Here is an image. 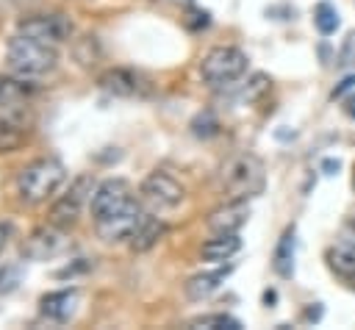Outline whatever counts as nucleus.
Segmentation results:
<instances>
[{
    "label": "nucleus",
    "mask_w": 355,
    "mask_h": 330,
    "mask_svg": "<svg viewBox=\"0 0 355 330\" xmlns=\"http://www.w3.org/2000/svg\"><path fill=\"white\" fill-rule=\"evenodd\" d=\"M191 330H214V327H225V330H241V322L230 313H208V316H197L189 322Z\"/></svg>",
    "instance_id": "nucleus-21"
},
{
    "label": "nucleus",
    "mask_w": 355,
    "mask_h": 330,
    "mask_svg": "<svg viewBox=\"0 0 355 330\" xmlns=\"http://www.w3.org/2000/svg\"><path fill=\"white\" fill-rule=\"evenodd\" d=\"M247 72V55L239 47H211L200 61V75L211 86H230Z\"/></svg>",
    "instance_id": "nucleus-4"
},
{
    "label": "nucleus",
    "mask_w": 355,
    "mask_h": 330,
    "mask_svg": "<svg viewBox=\"0 0 355 330\" xmlns=\"http://www.w3.org/2000/svg\"><path fill=\"white\" fill-rule=\"evenodd\" d=\"M327 266L344 277V280H355V247L347 241H338L327 250Z\"/></svg>",
    "instance_id": "nucleus-18"
},
{
    "label": "nucleus",
    "mask_w": 355,
    "mask_h": 330,
    "mask_svg": "<svg viewBox=\"0 0 355 330\" xmlns=\"http://www.w3.org/2000/svg\"><path fill=\"white\" fill-rule=\"evenodd\" d=\"M169 3H175V6H186V8L194 6V0H169Z\"/></svg>",
    "instance_id": "nucleus-35"
},
{
    "label": "nucleus",
    "mask_w": 355,
    "mask_h": 330,
    "mask_svg": "<svg viewBox=\"0 0 355 330\" xmlns=\"http://www.w3.org/2000/svg\"><path fill=\"white\" fill-rule=\"evenodd\" d=\"M19 277H22V269H19L17 263L3 266V269H0V297L8 294V291H14V288L19 286Z\"/></svg>",
    "instance_id": "nucleus-27"
},
{
    "label": "nucleus",
    "mask_w": 355,
    "mask_h": 330,
    "mask_svg": "<svg viewBox=\"0 0 355 330\" xmlns=\"http://www.w3.org/2000/svg\"><path fill=\"white\" fill-rule=\"evenodd\" d=\"M33 94V86L19 75V78H0V100H14V103H28Z\"/></svg>",
    "instance_id": "nucleus-20"
},
{
    "label": "nucleus",
    "mask_w": 355,
    "mask_h": 330,
    "mask_svg": "<svg viewBox=\"0 0 355 330\" xmlns=\"http://www.w3.org/2000/svg\"><path fill=\"white\" fill-rule=\"evenodd\" d=\"M139 194H141V200H144L147 205H153V208H178V205L183 202V197H186V189H183L169 172L155 169V172H150V175L141 180Z\"/></svg>",
    "instance_id": "nucleus-7"
},
{
    "label": "nucleus",
    "mask_w": 355,
    "mask_h": 330,
    "mask_svg": "<svg viewBox=\"0 0 355 330\" xmlns=\"http://www.w3.org/2000/svg\"><path fill=\"white\" fill-rule=\"evenodd\" d=\"M338 169H341V161L338 158H324L322 161V172L324 175H338Z\"/></svg>",
    "instance_id": "nucleus-31"
},
{
    "label": "nucleus",
    "mask_w": 355,
    "mask_h": 330,
    "mask_svg": "<svg viewBox=\"0 0 355 330\" xmlns=\"http://www.w3.org/2000/svg\"><path fill=\"white\" fill-rule=\"evenodd\" d=\"M17 33L39 39V42H47V44H61V42L69 39L72 22L64 14H31V17L19 19Z\"/></svg>",
    "instance_id": "nucleus-6"
},
{
    "label": "nucleus",
    "mask_w": 355,
    "mask_h": 330,
    "mask_svg": "<svg viewBox=\"0 0 355 330\" xmlns=\"http://www.w3.org/2000/svg\"><path fill=\"white\" fill-rule=\"evenodd\" d=\"M250 219V205L247 200H227L225 205L214 208L205 219V227L216 236V233H239Z\"/></svg>",
    "instance_id": "nucleus-12"
},
{
    "label": "nucleus",
    "mask_w": 355,
    "mask_h": 330,
    "mask_svg": "<svg viewBox=\"0 0 355 330\" xmlns=\"http://www.w3.org/2000/svg\"><path fill=\"white\" fill-rule=\"evenodd\" d=\"M208 22H211V14L208 11H200V8H191L189 17H186V28H191V31L208 28Z\"/></svg>",
    "instance_id": "nucleus-29"
},
{
    "label": "nucleus",
    "mask_w": 355,
    "mask_h": 330,
    "mask_svg": "<svg viewBox=\"0 0 355 330\" xmlns=\"http://www.w3.org/2000/svg\"><path fill=\"white\" fill-rule=\"evenodd\" d=\"M230 269H233V266H219V269H214V272L194 275V277L186 283V297H189L191 302H200V299L211 297V294L225 283V277L230 275Z\"/></svg>",
    "instance_id": "nucleus-15"
},
{
    "label": "nucleus",
    "mask_w": 355,
    "mask_h": 330,
    "mask_svg": "<svg viewBox=\"0 0 355 330\" xmlns=\"http://www.w3.org/2000/svg\"><path fill=\"white\" fill-rule=\"evenodd\" d=\"M69 247V238H67V227H58L53 222H47L44 227H36L28 241L22 244V255L31 258V261H47L58 252H64Z\"/></svg>",
    "instance_id": "nucleus-9"
},
{
    "label": "nucleus",
    "mask_w": 355,
    "mask_h": 330,
    "mask_svg": "<svg viewBox=\"0 0 355 330\" xmlns=\"http://www.w3.org/2000/svg\"><path fill=\"white\" fill-rule=\"evenodd\" d=\"M344 108H347V114L355 119V94H349V97L344 100Z\"/></svg>",
    "instance_id": "nucleus-34"
},
{
    "label": "nucleus",
    "mask_w": 355,
    "mask_h": 330,
    "mask_svg": "<svg viewBox=\"0 0 355 330\" xmlns=\"http://www.w3.org/2000/svg\"><path fill=\"white\" fill-rule=\"evenodd\" d=\"M94 189H97V186H94V175H89V172L78 175V177L69 183V189L53 202V208H50V214H47V222H53V225H58V227L75 225L78 216H80V211H83V205L92 200Z\"/></svg>",
    "instance_id": "nucleus-5"
},
{
    "label": "nucleus",
    "mask_w": 355,
    "mask_h": 330,
    "mask_svg": "<svg viewBox=\"0 0 355 330\" xmlns=\"http://www.w3.org/2000/svg\"><path fill=\"white\" fill-rule=\"evenodd\" d=\"M319 319H322V305L305 311V322H319Z\"/></svg>",
    "instance_id": "nucleus-33"
},
{
    "label": "nucleus",
    "mask_w": 355,
    "mask_h": 330,
    "mask_svg": "<svg viewBox=\"0 0 355 330\" xmlns=\"http://www.w3.org/2000/svg\"><path fill=\"white\" fill-rule=\"evenodd\" d=\"M6 58H8L11 72H17L22 78H39V75H44V72H50L55 67L58 50H55V44H47V42H39V39L17 33L8 42Z\"/></svg>",
    "instance_id": "nucleus-2"
},
{
    "label": "nucleus",
    "mask_w": 355,
    "mask_h": 330,
    "mask_svg": "<svg viewBox=\"0 0 355 330\" xmlns=\"http://www.w3.org/2000/svg\"><path fill=\"white\" fill-rule=\"evenodd\" d=\"M269 83H272V80H269L263 72H255V75L250 78V83L241 89V100H244V103H255V100H261V97L269 92Z\"/></svg>",
    "instance_id": "nucleus-25"
},
{
    "label": "nucleus",
    "mask_w": 355,
    "mask_h": 330,
    "mask_svg": "<svg viewBox=\"0 0 355 330\" xmlns=\"http://www.w3.org/2000/svg\"><path fill=\"white\" fill-rule=\"evenodd\" d=\"M25 139V130L22 128H14V125H6L0 122V153H11L22 144Z\"/></svg>",
    "instance_id": "nucleus-26"
},
{
    "label": "nucleus",
    "mask_w": 355,
    "mask_h": 330,
    "mask_svg": "<svg viewBox=\"0 0 355 330\" xmlns=\"http://www.w3.org/2000/svg\"><path fill=\"white\" fill-rule=\"evenodd\" d=\"M336 67H341V69L355 67V31H352V33H347V39L341 42V50H338Z\"/></svg>",
    "instance_id": "nucleus-28"
},
{
    "label": "nucleus",
    "mask_w": 355,
    "mask_h": 330,
    "mask_svg": "<svg viewBox=\"0 0 355 330\" xmlns=\"http://www.w3.org/2000/svg\"><path fill=\"white\" fill-rule=\"evenodd\" d=\"M263 189V161L255 153H239L219 169V191L227 200H250Z\"/></svg>",
    "instance_id": "nucleus-1"
},
{
    "label": "nucleus",
    "mask_w": 355,
    "mask_h": 330,
    "mask_svg": "<svg viewBox=\"0 0 355 330\" xmlns=\"http://www.w3.org/2000/svg\"><path fill=\"white\" fill-rule=\"evenodd\" d=\"M0 122H6V125H14V128H22V130H28V125H31V108H28V103L0 100Z\"/></svg>",
    "instance_id": "nucleus-19"
},
{
    "label": "nucleus",
    "mask_w": 355,
    "mask_h": 330,
    "mask_svg": "<svg viewBox=\"0 0 355 330\" xmlns=\"http://www.w3.org/2000/svg\"><path fill=\"white\" fill-rule=\"evenodd\" d=\"M144 219V211L136 200H130L125 208L114 211L111 216H103V219H94V230L103 241L108 244H116V241H125L133 236V230L139 227V222Z\"/></svg>",
    "instance_id": "nucleus-8"
},
{
    "label": "nucleus",
    "mask_w": 355,
    "mask_h": 330,
    "mask_svg": "<svg viewBox=\"0 0 355 330\" xmlns=\"http://www.w3.org/2000/svg\"><path fill=\"white\" fill-rule=\"evenodd\" d=\"M130 200H133V194H130V183L122 180V177H108V180H103V183L94 189V194H92V200H89V205H92V216H94V219L111 216L114 211L125 208Z\"/></svg>",
    "instance_id": "nucleus-10"
},
{
    "label": "nucleus",
    "mask_w": 355,
    "mask_h": 330,
    "mask_svg": "<svg viewBox=\"0 0 355 330\" xmlns=\"http://www.w3.org/2000/svg\"><path fill=\"white\" fill-rule=\"evenodd\" d=\"M75 305H78V291L75 288H61V291L44 294L42 302H39V311L50 322H67L75 313Z\"/></svg>",
    "instance_id": "nucleus-13"
},
{
    "label": "nucleus",
    "mask_w": 355,
    "mask_h": 330,
    "mask_svg": "<svg viewBox=\"0 0 355 330\" xmlns=\"http://www.w3.org/2000/svg\"><path fill=\"white\" fill-rule=\"evenodd\" d=\"M239 250H241L239 233H216L214 238H208L202 244V258L214 261V263H222V261H230Z\"/></svg>",
    "instance_id": "nucleus-17"
},
{
    "label": "nucleus",
    "mask_w": 355,
    "mask_h": 330,
    "mask_svg": "<svg viewBox=\"0 0 355 330\" xmlns=\"http://www.w3.org/2000/svg\"><path fill=\"white\" fill-rule=\"evenodd\" d=\"M164 230H166V225H164L158 216L144 214V219L139 222V227H136L133 236L128 238V241H130V250H133V252H147V250H153V247L158 244V238L164 236Z\"/></svg>",
    "instance_id": "nucleus-16"
},
{
    "label": "nucleus",
    "mask_w": 355,
    "mask_h": 330,
    "mask_svg": "<svg viewBox=\"0 0 355 330\" xmlns=\"http://www.w3.org/2000/svg\"><path fill=\"white\" fill-rule=\"evenodd\" d=\"M67 180V169L58 158H39L17 175V189L25 202H44Z\"/></svg>",
    "instance_id": "nucleus-3"
},
{
    "label": "nucleus",
    "mask_w": 355,
    "mask_h": 330,
    "mask_svg": "<svg viewBox=\"0 0 355 330\" xmlns=\"http://www.w3.org/2000/svg\"><path fill=\"white\" fill-rule=\"evenodd\" d=\"M313 22H316V28H319V33H322V36L336 33V31H338V25H341L338 11H336V6H330V3H319V6L313 8Z\"/></svg>",
    "instance_id": "nucleus-22"
},
{
    "label": "nucleus",
    "mask_w": 355,
    "mask_h": 330,
    "mask_svg": "<svg viewBox=\"0 0 355 330\" xmlns=\"http://www.w3.org/2000/svg\"><path fill=\"white\" fill-rule=\"evenodd\" d=\"M11 233H14V227H11L8 222H0V252L8 247V238H11Z\"/></svg>",
    "instance_id": "nucleus-32"
},
{
    "label": "nucleus",
    "mask_w": 355,
    "mask_h": 330,
    "mask_svg": "<svg viewBox=\"0 0 355 330\" xmlns=\"http://www.w3.org/2000/svg\"><path fill=\"white\" fill-rule=\"evenodd\" d=\"M72 55H75V61H80L83 67L94 64V61H97V55H100L97 36H80V39L72 44Z\"/></svg>",
    "instance_id": "nucleus-23"
},
{
    "label": "nucleus",
    "mask_w": 355,
    "mask_h": 330,
    "mask_svg": "<svg viewBox=\"0 0 355 330\" xmlns=\"http://www.w3.org/2000/svg\"><path fill=\"white\" fill-rule=\"evenodd\" d=\"M294 255H297V227L288 225L272 255V266L280 277H294Z\"/></svg>",
    "instance_id": "nucleus-14"
},
{
    "label": "nucleus",
    "mask_w": 355,
    "mask_h": 330,
    "mask_svg": "<svg viewBox=\"0 0 355 330\" xmlns=\"http://www.w3.org/2000/svg\"><path fill=\"white\" fill-rule=\"evenodd\" d=\"M100 89L108 92L111 97H141L147 92V80L141 72L136 69H125V67H114V69H105L100 78H97Z\"/></svg>",
    "instance_id": "nucleus-11"
},
{
    "label": "nucleus",
    "mask_w": 355,
    "mask_h": 330,
    "mask_svg": "<svg viewBox=\"0 0 355 330\" xmlns=\"http://www.w3.org/2000/svg\"><path fill=\"white\" fill-rule=\"evenodd\" d=\"M191 133L197 136V139H211V136H216L219 133V122H216V116H214V111H200L194 119H191Z\"/></svg>",
    "instance_id": "nucleus-24"
},
{
    "label": "nucleus",
    "mask_w": 355,
    "mask_h": 330,
    "mask_svg": "<svg viewBox=\"0 0 355 330\" xmlns=\"http://www.w3.org/2000/svg\"><path fill=\"white\" fill-rule=\"evenodd\" d=\"M349 89H355V75L344 78V80H341V83H338V86L333 89V100H336V97H344V94H347Z\"/></svg>",
    "instance_id": "nucleus-30"
}]
</instances>
